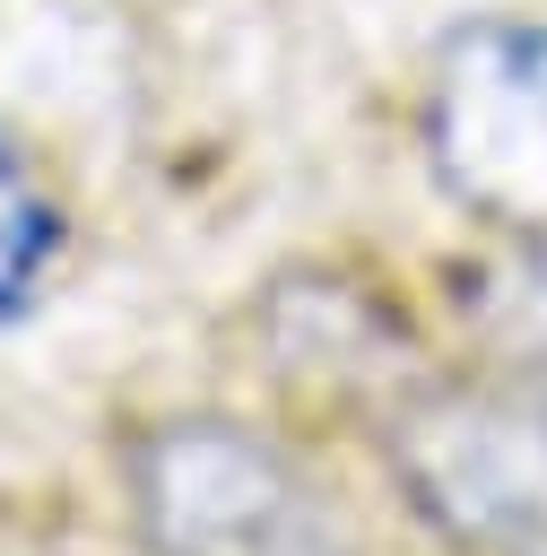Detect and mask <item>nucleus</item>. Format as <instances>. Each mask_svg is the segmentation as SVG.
Instances as JSON below:
<instances>
[{"mask_svg":"<svg viewBox=\"0 0 547 556\" xmlns=\"http://www.w3.org/2000/svg\"><path fill=\"white\" fill-rule=\"evenodd\" d=\"M408 504L469 556H547V417L443 391L391 426Z\"/></svg>","mask_w":547,"mask_h":556,"instance_id":"3","label":"nucleus"},{"mask_svg":"<svg viewBox=\"0 0 547 556\" xmlns=\"http://www.w3.org/2000/svg\"><path fill=\"white\" fill-rule=\"evenodd\" d=\"M122 486L156 556H356L330 495L234 417H165L130 434Z\"/></svg>","mask_w":547,"mask_h":556,"instance_id":"1","label":"nucleus"},{"mask_svg":"<svg viewBox=\"0 0 547 556\" xmlns=\"http://www.w3.org/2000/svg\"><path fill=\"white\" fill-rule=\"evenodd\" d=\"M61 261V200L43 191L35 156L0 130V321H17Z\"/></svg>","mask_w":547,"mask_h":556,"instance_id":"4","label":"nucleus"},{"mask_svg":"<svg viewBox=\"0 0 547 556\" xmlns=\"http://www.w3.org/2000/svg\"><path fill=\"white\" fill-rule=\"evenodd\" d=\"M425 165L469 217L547 243V17H486L443 43L425 78Z\"/></svg>","mask_w":547,"mask_h":556,"instance_id":"2","label":"nucleus"}]
</instances>
